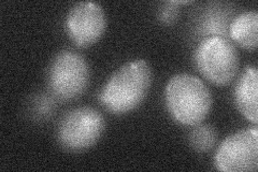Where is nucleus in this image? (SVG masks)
Segmentation results:
<instances>
[{
	"label": "nucleus",
	"mask_w": 258,
	"mask_h": 172,
	"mask_svg": "<svg viewBox=\"0 0 258 172\" xmlns=\"http://www.w3.org/2000/svg\"><path fill=\"white\" fill-rule=\"evenodd\" d=\"M152 83L149 63L134 60L119 67L101 88L99 101L113 116H125L136 110L148 96Z\"/></svg>",
	"instance_id": "f257e3e1"
},
{
	"label": "nucleus",
	"mask_w": 258,
	"mask_h": 172,
	"mask_svg": "<svg viewBox=\"0 0 258 172\" xmlns=\"http://www.w3.org/2000/svg\"><path fill=\"white\" fill-rule=\"evenodd\" d=\"M165 100L173 121L185 126L203 123L212 109L210 89L199 78L189 73H177L168 81Z\"/></svg>",
	"instance_id": "f03ea898"
},
{
	"label": "nucleus",
	"mask_w": 258,
	"mask_h": 172,
	"mask_svg": "<svg viewBox=\"0 0 258 172\" xmlns=\"http://www.w3.org/2000/svg\"><path fill=\"white\" fill-rule=\"evenodd\" d=\"M106 121L102 114L91 106H80L66 112L56 127V140L62 150L82 153L99 141Z\"/></svg>",
	"instance_id": "7ed1b4c3"
},
{
	"label": "nucleus",
	"mask_w": 258,
	"mask_h": 172,
	"mask_svg": "<svg viewBox=\"0 0 258 172\" xmlns=\"http://www.w3.org/2000/svg\"><path fill=\"white\" fill-rule=\"evenodd\" d=\"M90 66L84 57L70 50L54 56L46 73L48 91L61 101H72L82 96L90 84Z\"/></svg>",
	"instance_id": "20e7f679"
},
{
	"label": "nucleus",
	"mask_w": 258,
	"mask_h": 172,
	"mask_svg": "<svg viewBox=\"0 0 258 172\" xmlns=\"http://www.w3.org/2000/svg\"><path fill=\"white\" fill-rule=\"evenodd\" d=\"M194 64L200 75L212 84L226 86L238 75L239 55L236 46L226 37H207L196 47Z\"/></svg>",
	"instance_id": "39448f33"
},
{
	"label": "nucleus",
	"mask_w": 258,
	"mask_h": 172,
	"mask_svg": "<svg viewBox=\"0 0 258 172\" xmlns=\"http://www.w3.org/2000/svg\"><path fill=\"white\" fill-rule=\"evenodd\" d=\"M214 166L223 172H255L258 169V129L255 125L225 138L217 147Z\"/></svg>",
	"instance_id": "423d86ee"
},
{
	"label": "nucleus",
	"mask_w": 258,
	"mask_h": 172,
	"mask_svg": "<svg viewBox=\"0 0 258 172\" xmlns=\"http://www.w3.org/2000/svg\"><path fill=\"white\" fill-rule=\"evenodd\" d=\"M107 28V16L101 5L81 2L70 8L64 19V30L76 46L85 48L97 43Z\"/></svg>",
	"instance_id": "0eeeda50"
},
{
	"label": "nucleus",
	"mask_w": 258,
	"mask_h": 172,
	"mask_svg": "<svg viewBox=\"0 0 258 172\" xmlns=\"http://www.w3.org/2000/svg\"><path fill=\"white\" fill-rule=\"evenodd\" d=\"M258 71L255 66H247L242 72L235 88V102L239 112L254 125L258 123L257 95Z\"/></svg>",
	"instance_id": "6e6552de"
},
{
	"label": "nucleus",
	"mask_w": 258,
	"mask_h": 172,
	"mask_svg": "<svg viewBox=\"0 0 258 172\" xmlns=\"http://www.w3.org/2000/svg\"><path fill=\"white\" fill-rule=\"evenodd\" d=\"M230 39L241 47L254 51L258 43V13L245 11L237 15L228 27Z\"/></svg>",
	"instance_id": "1a4fd4ad"
},
{
	"label": "nucleus",
	"mask_w": 258,
	"mask_h": 172,
	"mask_svg": "<svg viewBox=\"0 0 258 172\" xmlns=\"http://www.w3.org/2000/svg\"><path fill=\"white\" fill-rule=\"evenodd\" d=\"M217 130L210 124L200 123L188 133V143L198 153H208L214 149L217 142Z\"/></svg>",
	"instance_id": "9d476101"
},
{
	"label": "nucleus",
	"mask_w": 258,
	"mask_h": 172,
	"mask_svg": "<svg viewBox=\"0 0 258 172\" xmlns=\"http://www.w3.org/2000/svg\"><path fill=\"white\" fill-rule=\"evenodd\" d=\"M228 15L222 11H211L207 13L205 20L201 24V30L204 34L212 36L224 37L228 32Z\"/></svg>",
	"instance_id": "9b49d317"
},
{
	"label": "nucleus",
	"mask_w": 258,
	"mask_h": 172,
	"mask_svg": "<svg viewBox=\"0 0 258 172\" xmlns=\"http://www.w3.org/2000/svg\"><path fill=\"white\" fill-rule=\"evenodd\" d=\"M180 10L177 2H167L161 5L158 10V20L167 26H170L179 18Z\"/></svg>",
	"instance_id": "f8f14e48"
}]
</instances>
